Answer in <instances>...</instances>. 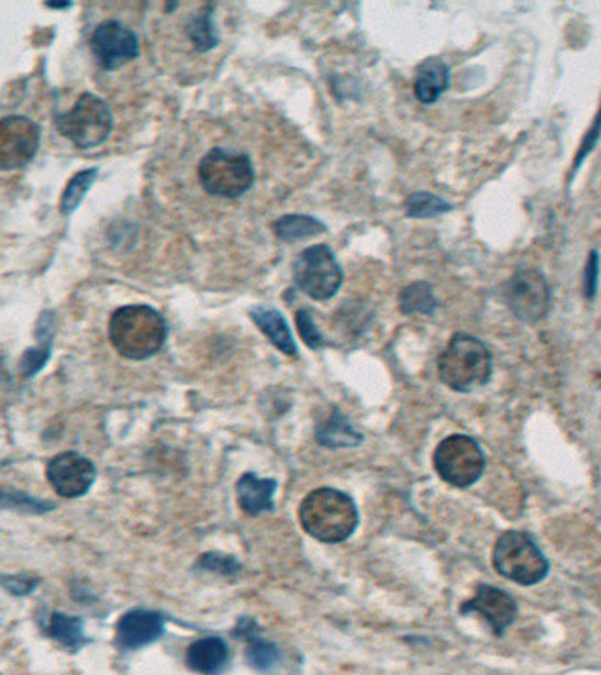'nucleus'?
Masks as SVG:
<instances>
[{
  "label": "nucleus",
  "mask_w": 601,
  "mask_h": 675,
  "mask_svg": "<svg viewBox=\"0 0 601 675\" xmlns=\"http://www.w3.org/2000/svg\"><path fill=\"white\" fill-rule=\"evenodd\" d=\"M492 565L498 574L521 586H535L549 574V562L523 531H507L494 544Z\"/></svg>",
  "instance_id": "4"
},
{
  "label": "nucleus",
  "mask_w": 601,
  "mask_h": 675,
  "mask_svg": "<svg viewBox=\"0 0 601 675\" xmlns=\"http://www.w3.org/2000/svg\"><path fill=\"white\" fill-rule=\"evenodd\" d=\"M299 522L308 535L325 544H340L356 531L359 513L350 496L338 489L321 487L299 507Z\"/></svg>",
  "instance_id": "1"
},
{
  "label": "nucleus",
  "mask_w": 601,
  "mask_h": 675,
  "mask_svg": "<svg viewBox=\"0 0 601 675\" xmlns=\"http://www.w3.org/2000/svg\"><path fill=\"white\" fill-rule=\"evenodd\" d=\"M294 280L304 295L325 301L338 292L343 273L330 246L313 245L296 259Z\"/></svg>",
  "instance_id": "8"
},
{
  "label": "nucleus",
  "mask_w": 601,
  "mask_h": 675,
  "mask_svg": "<svg viewBox=\"0 0 601 675\" xmlns=\"http://www.w3.org/2000/svg\"><path fill=\"white\" fill-rule=\"evenodd\" d=\"M111 345L123 357L148 359L163 348L167 338L164 317L146 305L122 307L110 319Z\"/></svg>",
  "instance_id": "2"
},
{
  "label": "nucleus",
  "mask_w": 601,
  "mask_h": 675,
  "mask_svg": "<svg viewBox=\"0 0 601 675\" xmlns=\"http://www.w3.org/2000/svg\"><path fill=\"white\" fill-rule=\"evenodd\" d=\"M448 88V67L442 58H427L418 67L413 90L422 104H433Z\"/></svg>",
  "instance_id": "17"
},
{
  "label": "nucleus",
  "mask_w": 601,
  "mask_h": 675,
  "mask_svg": "<svg viewBox=\"0 0 601 675\" xmlns=\"http://www.w3.org/2000/svg\"><path fill=\"white\" fill-rule=\"evenodd\" d=\"M433 463L436 474L444 478L445 483L463 489L474 486L486 468L482 449L466 434H453L439 443Z\"/></svg>",
  "instance_id": "7"
},
{
  "label": "nucleus",
  "mask_w": 601,
  "mask_h": 675,
  "mask_svg": "<svg viewBox=\"0 0 601 675\" xmlns=\"http://www.w3.org/2000/svg\"><path fill=\"white\" fill-rule=\"evenodd\" d=\"M229 650L220 637H204L190 644L187 665L201 675H216L227 667Z\"/></svg>",
  "instance_id": "15"
},
{
  "label": "nucleus",
  "mask_w": 601,
  "mask_h": 675,
  "mask_svg": "<svg viewBox=\"0 0 601 675\" xmlns=\"http://www.w3.org/2000/svg\"><path fill=\"white\" fill-rule=\"evenodd\" d=\"M400 307L403 313H433L438 307V301L430 284L415 281L401 292Z\"/></svg>",
  "instance_id": "24"
},
{
  "label": "nucleus",
  "mask_w": 601,
  "mask_h": 675,
  "mask_svg": "<svg viewBox=\"0 0 601 675\" xmlns=\"http://www.w3.org/2000/svg\"><path fill=\"white\" fill-rule=\"evenodd\" d=\"M598 277H600V257H598V252H591L585 272L586 298H594V295H597Z\"/></svg>",
  "instance_id": "30"
},
{
  "label": "nucleus",
  "mask_w": 601,
  "mask_h": 675,
  "mask_svg": "<svg viewBox=\"0 0 601 675\" xmlns=\"http://www.w3.org/2000/svg\"><path fill=\"white\" fill-rule=\"evenodd\" d=\"M296 324H298V331L301 338H303V342L307 343L310 348H313V351L327 345L325 338L322 336L321 331H319V328L315 325V321H313L312 312H310L308 308H301V310L296 313Z\"/></svg>",
  "instance_id": "27"
},
{
  "label": "nucleus",
  "mask_w": 601,
  "mask_h": 675,
  "mask_svg": "<svg viewBox=\"0 0 601 675\" xmlns=\"http://www.w3.org/2000/svg\"><path fill=\"white\" fill-rule=\"evenodd\" d=\"M40 584V579H32L25 575H2L0 577V586L8 589L13 595H29L35 586Z\"/></svg>",
  "instance_id": "28"
},
{
  "label": "nucleus",
  "mask_w": 601,
  "mask_h": 675,
  "mask_svg": "<svg viewBox=\"0 0 601 675\" xmlns=\"http://www.w3.org/2000/svg\"><path fill=\"white\" fill-rule=\"evenodd\" d=\"M41 129L22 114L0 119V169L14 171L31 163L37 154Z\"/></svg>",
  "instance_id": "10"
},
{
  "label": "nucleus",
  "mask_w": 601,
  "mask_h": 675,
  "mask_svg": "<svg viewBox=\"0 0 601 675\" xmlns=\"http://www.w3.org/2000/svg\"><path fill=\"white\" fill-rule=\"evenodd\" d=\"M49 346L46 348H32L23 355L22 369L25 377H32L35 373L43 368L44 363L48 361Z\"/></svg>",
  "instance_id": "29"
},
{
  "label": "nucleus",
  "mask_w": 601,
  "mask_h": 675,
  "mask_svg": "<svg viewBox=\"0 0 601 675\" xmlns=\"http://www.w3.org/2000/svg\"><path fill=\"white\" fill-rule=\"evenodd\" d=\"M57 128L78 148H96L110 136L113 119L101 97L84 93L69 113L57 117Z\"/></svg>",
  "instance_id": "6"
},
{
  "label": "nucleus",
  "mask_w": 601,
  "mask_h": 675,
  "mask_svg": "<svg viewBox=\"0 0 601 675\" xmlns=\"http://www.w3.org/2000/svg\"><path fill=\"white\" fill-rule=\"evenodd\" d=\"M461 612L463 615L477 612L488 621L492 632L501 635L517 618V604L509 593L501 591L500 588H494L489 584H482L477 588V595L463 604Z\"/></svg>",
  "instance_id": "13"
},
{
  "label": "nucleus",
  "mask_w": 601,
  "mask_h": 675,
  "mask_svg": "<svg viewBox=\"0 0 601 675\" xmlns=\"http://www.w3.org/2000/svg\"><path fill=\"white\" fill-rule=\"evenodd\" d=\"M316 440L325 447H354L360 443V434L352 430L350 422L345 421L342 413L334 412L330 421L316 431Z\"/></svg>",
  "instance_id": "21"
},
{
  "label": "nucleus",
  "mask_w": 601,
  "mask_h": 675,
  "mask_svg": "<svg viewBox=\"0 0 601 675\" xmlns=\"http://www.w3.org/2000/svg\"><path fill=\"white\" fill-rule=\"evenodd\" d=\"M277 480L259 478L254 474L243 475L236 484L237 504L248 516H259L272 509V493Z\"/></svg>",
  "instance_id": "16"
},
{
  "label": "nucleus",
  "mask_w": 601,
  "mask_h": 675,
  "mask_svg": "<svg viewBox=\"0 0 601 675\" xmlns=\"http://www.w3.org/2000/svg\"><path fill=\"white\" fill-rule=\"evenodd\" d=\"M48 635L55 641L60 642L64 648H73L78 650L85 644L84 624L78 618H69V616L55 612L49 618Z\"/></svg>",
  "instance_id": "23"
},
{
  "label": "nucleus",
  "mask_w": 601,
  "mask_h": 675,
  "mask_svg": "<svg viewBox=\"0 0 601 675\" xmlns=\"http://www.w3.org/2000/svg\"><path fill=\"white\" fill-rule=\"evenodd\" d=\"M236 635L243 637L248 642L246 659L251 662L252 667L257 668V671H269L280 659L277 648L260 639L259 633H257V624L252 619L240 621Z\"/></svg>",
  "instance_id": "19"
},
{
  "label": "nucleus",
  "mask_w": 601,
  "mask_h": 675,
  "mask_svg": "<svg viewBox=\"0 0 601 675\" xmlns=\"http://www.w3.org/2000/svg\"><path fill=\"white\" fill-rule=\"evenodd\" d=\"M507 305L514 316L527 324L542 321L550 307V287L544 273L521 268L507 281Z\"/></svg>",
  "instance_id": "9"
},
{
  "label": "nucleus",
  "mask_w": 601,
  "mask_h": 675,
  "mask_svg": "<svg viewBox=\"0 0 601 675\" xmlns=\"http://www.w3.org/2000/svg\"><path fill=\"white\" fill-rule=\"evenodd\" d=\"M46 477L62 498H78L92 487L96 466L78 452H62L49 461Z\"/></svg>",
  "instance_id": "12"
},
{
  "label": "nucleus",
  "mask_w": 601,
  "mask_h": 675,
  "mask_svg": "<svg viewBox=\"0 0 601 675\" xmlns=\"http://www.w3.org/2000/svg\"><path fill=\"white\" fill-rule=\"evenodd\" d=\"M491 373V352L479 338L471 334H454L439 355V380L457 392L480 389L488 384Z\"/></svg>",
  "instance_id": "3"
},
{
  "label": "nucleus",
  "mask_w": 601,
  "mask_h": 675,
  "mask_svg": "<svg viewBox=\"0 0 601 675\" xmlns=\"http://www.w3.org/2000/svg\"><path fill=\"white\" fill-rule=\"evenodd\" d=\"M97 178V169L96 167H90V169H85V171H79L78 175L73 176L70 178L69 184H67L66 190L62 193V202H60V211L62 215H70L76 208L79 207V202L84 201L85 193L90 190L93 181Z\"/></svg>",
  "instance_id": "25"
},
{
  "label": "nucleus",
  "mask_w": 601,
  "mask_h": 675,
  "mask_svg": "<svg viewBox=\"0 0 601 675\" xmlns=\"http://www.w3.org/2000/svg\"><path fill=\"white\" fill-rule=\"evenodd\" d=\"M90 48L97 64L105 70L120 69L140 55L136 34L116 20L97 26L90 37Z\"/></svg>",
  "instance_id": "11"
},
{
  "label": "nucleus",
  "mask_w": 601,
  "mask_h": 675,
  "mask_svg": "<svg viewBox=\"0 0 601 675\" xmlns=\"http://www.w3.org/2000/svg\"><path fill=\"white\" fill-rule=\"evenodd\" d=\"M404 210H407V215L412 217V219H430V217L447 213V211L453 210V207L435 193L418 192L412 193L407 199Z\"/></svg>",
  "instance_id": "26"
},
{
  "label": "nucleus",
  "mask_w": 601,
  "mask_h": 675,
  "mask_svg": "<svg viewBox=\"0 0 601 675\" xmlns=\"http://www.w3.org/2000/svg\"><path fill=\"white\" fill-rule=\"evenodd\" d=\"M252 321L255 325L268 336L269 342L277 346L281 354L296 355L298 348H296L294 340L290 334L289 325H287L286 319L281 317L277 310L271 308H254L251 312Z\"/></svg>",
  "instance_id": "18"
},
{
  "label": "nucleus",
  "mask_w": 601,
  "mask_h": 675,
  "mask_svg": "<svg viewBox=\"0 0 601 675\" xmlns=\"http://www.w3.org/2000/svg\"><path fill=\"white\" fill-rule=\"evenodd\" d=\"M187 34L193 48L199 53L210 52L219 44V32L213 23V5H204L198 14L190 18Z\"/></svg>",
  "instance_id": "20"
},
{
  "label": "nucleus",
  "mask_w": 601,
  "mask_h": 675,
  "mask_svg": "<svg viewBox=\"0 0 601 675\" xmlns=\"http://www.w3.org/2000/svg\"><path fill=\"white\" fill-rule=\"evenodd\" d=\"M166 619L160 612L146 609H134L122 616L116 624V644L122 650H140L143 645L160 639Z\"/></svg>",
  "instance_id": "14"
},
{
  "label": "nucleus",
  "mask_w": 601,
  "mask_h": 675,
  "mask_svg": "<svg viewBox=\"0 0 601 675\" xmlns=\"http://www.w3.org/2000/svg\"><path fill=\"white\" fill-rule=\"evenodd\" d=\"M322 233H325V225L307 215L281 217L275 224V234L280 237L281 242H299L304 237Z\"/></svg>",
  "instance_id": "22"
},
{
  "label": "nucleus",
  "mask_w": 601,
  "mask_h": 675,
  "mask_svg": "<svg viewBox=\"0 0 601 675\" xmlns=\"http://www.w3.org/2000/svg\"><path fill=\"white\" fill-rule=\"evenodd\" d=\"M254 166L251 158L224 148L208 152L199 163V181L202 189L216 198L236 199L254 185Z\"/></svg>",
  "instance_id": "5"
}]
</instances>
